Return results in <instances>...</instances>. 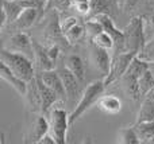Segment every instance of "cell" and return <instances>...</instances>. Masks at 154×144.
I'll return each mask as SVG.
<instances>
[{"instance_id": "obj_36", "label": "cell", "mask_w": 154, "mask_h": 144, "mask_svg": "<svg viewBox=\"0 0 154 144\" xmlns=\"http://www.w3.org/2000/svg\"><path fill=\"white\" fill-rule=\"evenodd\" d=\"M145 97H147V98H152V100H154V88H153L152 90H150L149 93H147V94H146V96H145Z\"/></svg>"}, {"instance_id": "obj_10", "label": "cell", "mask_w": 154, "mask_h": 144, "mask_svg": "<svg viewBox=\"0 0 154 144\" xmlns=\"http://www.w3.org/2000/svg\"><path fill=\"white\" fill-rule=\"evenodd\" d=\"M60 75L62 78V82H64V88H65V93H66V98L69 102H75L76 98L79 96H81V92H80V80L68 69L66 66L62 67L58 70Z\"/></svg>"}, {"instance_id": "obj_4", "label": "cell", "mask_w": 154, "mask_h": 144, "mask_svg": "<svg viewBox=\"0 0 154 144\" xmlns=\"http://www.w3.org/2000/svg\"><path fill=\"white\" fill-rule=\"evenodd\" d=\"M123 32H125V51H133L135 54H139L146 43L143 16L131 18L130 23L123 28Z\"/></svg>"}, {"instance_id": "obj_12", "label": "cell", "mask_w": 154, "mask_h": 144, "mask_svg": "<svg viewBox=\"0 0 154 144\" xmlns=\"http://www.w3.org/2000/svg\"><path fill=\"white\" fill-rule=\"evenodd\" d=\"M37 77V85H38V90H39V97H41V112L43 115L49 113L53 108V105L58 101V96L46 85L45 82L42 81L39 74L35 75Z\"/></svg>"}, {"instance_id": "obj_25", "label": "cell", "mask_w": 154, "mask_h": 144, "mask_svg": "<svg viewBox=\"0 0 154 144\" xmlns=\"http://www.w3.org/2000/svg\"><path fill=\"white\" fill-rule=\"evenodd\" d=\"M91 43L97 47H101V48H106V50L111 51V50H115V42L112 39V37L106 31H101L99 34H96L93 38H91Z\"/></svg>"}, {"instance_id": "obj_23", "label": "cell", "mask_w": 154, "mask_h": 144, "mask_svg": "<svg viewBox=\"0 0 154 144\" xmlns=\"http://www.w3.org/2000/svg\"><path fill=\"white\" fill-rule=\"evenodd\" d=\"M115 0H91V12L87 19L95 18L100 13L112 15V3Z\"/></svg>"}, {"instance_id": "obj_17", "label": "cell", "mask_w": 154, "mask_h": 144, "mask_svg": "<svg viewBox=\"0 0 154 144\" xmlns=\"http://www.w3.org/2000/svg\"><path fill=\"white\" fill-rule=\"evenodd\" d=\"M10 47L14 51L32 53V39L23 31H18L10 38Z\"/></svg>"}, {"instance_id": "obj_26", "label": "cell", "mask_w": 154, "mask_h": 144, "mask_svg": "<svg viewBox=\"0 0 154 144\" xmlns=\"http://www.w3.org/2000/svg\"><path fill=\"white\" fill-rule=\"evenodd\" d=\"M118 143L123 144H139V136L137 134L134 127H128V128H122L118 132Z\"/></svg>"}, {"instance_id": "obj_15", "label": "cell", "mask_w": 154, "mask_h": 144, "mask_svg": "<svg viewBox=\"0 0 154 144\" xmlns=\"http://www.w3.org/2000/svg\"><path fill=\"white\" fill-rule=\"evenodd\" d=\"M24 10L19 0H2V28L11 24Z\"/></svg>"}, {"instance_id": "obj_5", "label": "cell", "mask_w": 154, "mask_h": 144, "mask_svg": "<svg viewBox=\"0 0 154 144\" xmlns=\"http://www.w3.org/2000/svg\"><path fill=\"white\" fill-rule=\"evenodd\" d=\"M50 134L57 140V144L66 143V134L69 128V115L62 108H51L50 110Z\"/></svg>"}, {"instance_id": "obj_29", "label": "cell", "mask_w": 154, "mask_h": 144, "mask_svg": "<svg viewBox=\"0 0 154 144\" xmlns=\"http://www.w3.org/2000/svg\"><path fill=\"white\" fill-rule=\"evenodd\" d=\"M85 30H87V35L89 37V39L95 37L96 34H99V32L104 31L103 24H101L96 18H91V19H87V20H85Z\"/></svg>"}, {"instance_id": "obj_16", "label": "cell", "mask_w": 154, "mask_h": 144, "mask_svg": "<svg viewBox=\"0 0 154 144\" xmlns=\"http://www.w3.org/2000/svg\"><path fill=\"white\" fill-rule=\"evenodd\" d=\"M41 11L34 7H27L20 12V15L11 23V26L16 30V31H24V30L30 28L34 26V23L39 18Z\"/></svg>"}, {"instance_id": "obj_2", "label": "cell", "mask_w": 154, "mask_h": 144, "mask_svg": "<svg viewBox=\"0 0 154 144\" xmlns=\"http://www.w3.org/2000/svg\"><path fill=\"white\" fill-rule=\"evenodd\" d=\"M147 69H150L149 62L143 61V59L139 58L138 55H135L134 59L131 61L128 69L126 70L123 77L120 78L123 90H125L126 94H127L130 98H133L134 101H138V100L141 98V92H139V77H141Z\"/></svg>"}, {"instance_id": "obj_37", "label": "cell", "mask_w": 154, "mask_h": 144, "mask_svg": "<svg viewBox=\"0 0 154 144\" xmlns=\"http://www.w3.org/2000/svg\"><path fill=\"white\" fill-rule=\"evenodd\" d=\"M149 144H154V137H153L152 140H150V143H149Z\"/></svg>"}, {"instance_id": "obj_1", "label": "cell", "mask_w": 154, "mask_h": 144, "mask_svg": "<svg viewBox=\"0 0 154 144\" xmlns=\"http://www.w3.org/2000/svg\"><path fill=\"white\" fill-rule=\"evenodd\" d=\"M106 88H107V85H106V82H104V80H100V81H93V82H91L89 85L84 89V92H82V94L80 96L77 104L75 105V109H73L72 113L69 115L70 125L75 124L87 110H89L91 108L93 107V105L97 104L100 97L103 96Z\"/></svg>"}, {"instance_id": "obj_9", "label": "cell", "mask_w": 154, "mask_h": 144, "mask_svg": "<svg viewBox=\"0 0 154 144\" xmlns=\"http://www.w3.org/2000/svg\"><path fill=\"white\" fill-rule=\"evenodd\" d=\"M89 58H91V63L95 66V69H97L99 72L104 75V78H106L107 75L109 74L111 63H112V58L109 57L108 50L97 47V46H95V45L91 43Z\"/></svg>"}, {"instance_id": "obj_22", "label": "cell", "mask_w": 154, "mask_h": 144, "mask_svg": "<svg viewBox=\"0 0 154 144\" xmlns=\"http://www.w3.org/2000/svg\"><path fill=\"white\" fill-rule=\"evenodd\" d=\"M145 121H154V100L145 97L141 104L138 113H137L135 123H145Z\"/></svg>"}, {"instance_id": "obj_27", "label": "cell", "mask_w": 154, "mask_h": 144, "mask_svg": "<svg viewBox=\"0 0 154 144\" xmlns=\"http://www.w3.org/2000/svg\"><path fill=\"white\" fill-rule=\"evenodd\" d=\"M153 88H154V74L152 70L147 69L139 77V92H141V97H145Z\"/></svg>"}, {"instance_id": "obj_32", "label": "cell", "mask_w": 154, "mask_h": 144, "mask_svg": "<svg viewBox=\"0 0 154 144\" xmlns=\"http://www.w3.org/2000/svg\"><path fill=\"white\" fill-rule=\"evenodd\" d=\"M46 51H48L49 57H50V59L53 62H56L57 58L60 57V47H58V45H56V43L48 46V47H46Z\"/></svg>"}, {"instance_id": "obj_11", "label": "cell", "mask_w": 154, "mask_h": 144, "mask_svg": "<svg viewBox=\"0 0 154 144\" xmlns=\"http://www.w3.org/2000/svg\"><path fill=\"white\" fill-rule=\"evenodd\" d=\"M39 75H41L43 82L58 96V98L61 100V101H65V100H66L64 82H62V78H61V75H60L58 72H54L53 69L51 70H41Z\"/></svg>"}, {"instance_id": "obj_14", "label": "cell", "mask_w": 154, "mask_h": 144, "mask_svg": "<svg viewBox=\"0 0 154 144\" xmlns=\"http://www.w3.org/2000/svg\"><path fill=\"white\" fill-rule=\"evenodd\" d=\"M48 132H50V123L43 116H37L32 121L31 127L29 128V132L26 135V143H38Z\"/></svg>"}, {"instance_id": "obj_7", "label": "cell", "mask_w": 154, "mask_h": 144, "mask_svg": "<svg viewBox=\"0 0 154 144\" xmlns=\"http://www.w3.org/2000/svg\"><path fill=\"white\" fill-rule=\"evenodd\" d=\"M60 28L65 38L66 45H76L87 34L85 26H82L76 16H65L60 20Z\"/></svg>"}, {"instance_id": "obj_19", "label": "cell", "mask_w": 154, "mask_h": 144, "mask_svg": "<svg viewBox=\"0 0 154 144\" xmlns=\"http://www.w3.org/2000/svg\"><path fill=\"white\" fill-rule=\"evenodd\" d=\"M32 55L35 58V62L39 66L41 70H51L54 66V62L50 59L46 47L41 46L37 40L32 39Z\"/></svg>"}, {"instance_id": "obj_39", "label": "cell", "mask_w": 154, "mask_h": 144, "mask_svg": "<svg viewBox=\"0 0 154 144\" xmlns=\"http://www.w3.org/2000/svg\"><path fill=\"white\" fill-rule=\"evenodd\" d=\"M115 1H118V0H115Z\"/></svg>"}, {"instance_id": "obj_33", "label": "cell", "mask_w": 154, "mask_h": 144, "mask_svg": "<svg viewBox=\"0 0 154 144\" xmlns=\"http://www.w3.org/2000/svg\"><path fill=\"white\" fill-rule=\"evenodd\" d=\"M51 5L56 7L57 10H60V11H64V10H66V8L72 7V0H53Z\"/></svg>"}, {"instance_id": "obj_18", "label": "cell", "mask_w": 154, "mask_h": 144, "mask_svg": "<svg viewBox=\"0 0 154 144\" xmlns=\"http://www.w3.org/2000/svg\"><path fill=\"white\" fill-rule=\"evenodd\" d=\"M99 109H101L103 112L108 113V115H118L122 110V100L119 97H116L115 94H106L101 96L100 100L97 102Z\"/></svg>"}, {"instance_id": "obj_13", "label": "cell", "mask_w": 154, "mask_h": 144, "mask_svg": "<svg viewBox=\"0 0 154 144\" xmlns=\"http://www.w3.org/2000/svg\"><path fill=\"white\" fill-rule=\"evenodd\" d=\"M0 77L2 80H4L7 84H10L14 89L16 90V93L20 94V96H26L27 93V85L29 82L24 80H22L20 77L15 74L4 62H0Z\"/></svg>"}, {"instance_id": "obj_8", "label": "cell", "mask_w": 154, "mask_h": 144, "mask_svg": "<svg viewBox=\"0 0 154 144\" xmlns=\"http://www.w3.org/2000/svg\"><path fill=\"white\" fill-rule=\"evenodd\" d=\"M101 24L106 32H108L112 37L115 42V51H125V32L123 30H119L115 26V22L112 19V15L109 13H100V15L95 16Z\"/></svg>"}, {"instance_id": "obj_21", "label": "cell", "mask_w": 154, "mask_h": 144, "mask_svg": "<svg viewBox=\"0 0 154 144\" xmlns=\"http://www.w3.org/2000/svg\"><path fill=\"white\" fill-rule=\"evenodd\" d=\"M24 97H26L27 104H29L30 109L32 112H41V97H39V90H38V85H37V77H34L31 81H29L27 93Z\"/></svg>"}, {"instance_id": "obj_30", "label": "cell", "mask_w": 154, "mask_h": 144, "mask_svg": "<svg viewBox=\"0 0 154 144\" xmlns=\"http://www.w3.org/2000/svg\"><path fill=\"white\" fill-rule=\"evenodd\" d=\"M72 8L81 16L88 18L91 12V0H72Z\"/></svg>"}, {"instance_id": "obj_31", "label": "cell", "mask_w": 154, "mask_h": 144, "mask_svg": "<svg viewBox=\"0 0 154 144\" xmlns=\"http://www.w3.org/2000/svg\"><path fill=\"white\" fill-rule=\"evenodd\" d=\"M141 3H142V0H118V5L120 7V10L123 12H131Z\"/></svg>"}, {"instance_id": "obj_40", "label": "cell", "mask_w": 154, "mask_h": 144, "mask_svg": "<svg viewBox=\"0 0 154 144\" xmlns=\"http://www.w3.org/2000/svg\"><path fill=\"white\" fill-rule=\"evenodd\" d=\"M153 7H154V5H153Z\"/></svg>"}, {"instance_id": "obj_3", "label": "cell", "mask_w": 154, "mask_h": 144, "mask_svg": "<svg viewBox=\"0 0 154 144\" xmlns=\"http://www.w3.org/2000/svg\"><path fill=\"white\" fill-rule=\"evenodd\" d=\"M0 59L22 80L29 82L35 77V70L31 59H29L24 54H20L19 51L8 50L4 47L0 53Z\"/></svg>"}, {"instance_id": "obj_34", "label": "cell", "mask_w": 154, "mask_h": 144, "mask_svg": "<svg viewBox=\"0 0 154 144\" xmlns=\"http://www.w3.org/2000/svg\"><path fill=\"white\" fill-rule=\"evenodd\" d=\"M143 20H145V30H152L154 32V11H152V12L147 13V15H145Z\"/></svg>"}, {"instance_id": "obj_38", "label": "cell", "mask_w": 154, "mask_h": 144, "mask_svg": "<svg viewBox=\"0 0 154 144\" xmlns=\"http://www.w3.org/2000/svg\"><path fill=\"white\" fill-rule=\"evenodd\" d=\"M51 1H53V0H49V3H50V4H51Z\"/></svg>"}, {"instance_id": "obj_6", "label": "cell", "mask_w": 154, "mask_h": 144, "mask_svg": "<svg viewBox=\"0 0 154 144\" xmlns=\"http://www.w3.org/2000/svg\"><path fill=\"white\" fill-rule=\"evenodd\" d=\"M135 55H138V54L133 53V51H115L114 57H112L109 74L104 78V82H106L107 86L116 82L118 80H120L123 77V74L128 69L131 61L134 59Z\"/></svg>"}, {"instance_id": "obj_20", "label": "cell", "mask_w": 154, "mask_h": 144, "mask_svg": "<svg viewBox=\"0 0 154 144\" xmlns=\"http://www.w3.org/2000/svg\"><path fill=\"white\" fill-rule=\"evenodd\" d=\"M65 66L79 78L81 84L85 81V63L80 55H77V54L68 55L66 59H65Z\"/></svg>"}, {"instance_id": "obj_28", "label": "cell", "mask_w": 154, "mask_h": 144, "mask_svg": "<svg viewBox=\"0 0 154 144\" xmlns=\"http://www.w3.org/2000/svg\"><path fill=\"white\" fill-rule=\"evenodd\" d=\"M138 57L142 58L143 61L149 62V63H154V37L152 38V39L146 40L143 48L139 51Z\"/></svg>"}, {"instance_id": "obj_24", "label": "cell", "mask_w": 154, "mask_h": 144, "mask_svg": "<svg viewBox=\"0 0 154 144\" xmlns=\"http://www.w3.org/2000/svg\"><path fill=\"white\" fill-rule=\"evenodd\" d=\"M141 143H150L154 137V121H145V123H135L134 125Z\"/></svg>"}, {"instance_id": "obj_35", "label": "cell", "mask_w": 154, "mask_h": 144, "mask_svg": "<svg viewBox=\"0 0 154 144\" xmlns=\"http://www.w3.org/2000/svg\"><path fill=\"white\" fill-rule=\"evenodd\" d=\"M38 144H57V140L54 139V136L50 134V132H48V134L38 142Z\"/></svg>"}]
</instances>
